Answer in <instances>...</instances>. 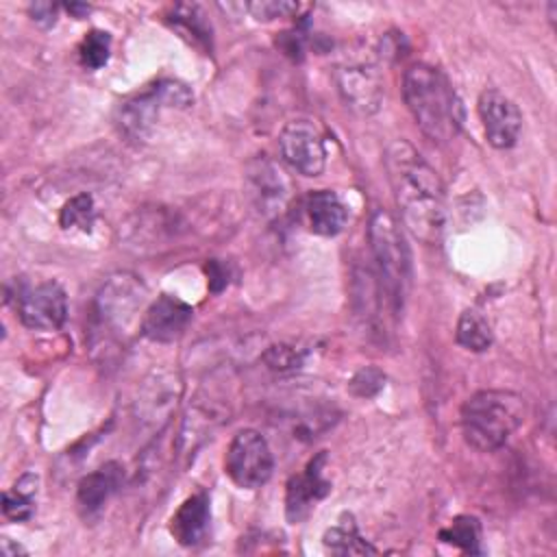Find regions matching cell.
I'll use <instances>...</instances> for the list:
<instances>
[{"instance_id":"6da1fadb","label":"cell","mask_w":557,"mask_h":557,"mask_svg":"<svg viewBox=\"0 0 557 557\" xmlns=\"http://www.w3.org/2000/svg\"><path fill=\"white\" fill-rule=\"evenodd\" d=\"M385 168L405 228L422 244H437L446 222V194L437 172L407 139L387 146Z\"/></svg>"},{"instance_id":"7a4b0ae2","label":"cell","mask_w":557,"mask_h":557,"mask_svg":"<svg viewBox=\"0 0 557 557\" xmlns=\"http://www.w3.org/2000/svg\"><path fill=\"white\" fill-rule=\"evenodd\" d=\"M403 98L429 139L448 144L461 131V100L437 67L429 63L409 65L403 74Z\"/></svg>"},{"instance_id":"3957f363","label":"cell","mask_w":557,"mask_h":557,"mask_svg":"<svg viewBox=\"0 0 557 557\" xmlns=\"http://www.w3.org/2000/svg\"><path fill=\"white\" fill-rule=\"evenodd\" d=\"M527 418V403L511 389H481L472 394L459 413L463 440L481 450L500 448Z\"/></svg>"},{"instance_id":"277c9868","label":"cell","mask_w":557,"mask_h":557,"mask_svg":"<svg viewBox=\"0 0 557 557\" xmlns=\"http://www.w3.org/2000/svg\"><path fill=\"white\" fill-rule=\"evenodd\" d=\"M370 250L376 263L381 289L394 311L403 309L411 285V255L396 218L385 209H374L368 224Z\"/></svg>"},{"instance_id":"5b68a950","label":"cell","mask_w":557,"mask_h":557,"mask_svg":"<svg viewBox=\"0 0 557 557\" xmlns=\"http://www.w3.org/2000/svg\"><path fill=\"white\" fill-rule=\"evenodd\" d=\"M274 457L265 437L255 429H242L228 442L224 472L244 490H257L272 476Z\"/></svg>"},{"instance_id":"8992f818","label":"cell","mask_w":557,"mask_h":557,"mask_svg":"<svg viewBox=\"0 0 557 557\" xmlns=\"http://www.w3.org/2000/svg\"><path fill=\"white\" fill-rule=\"evenodd\" d=\"M244 185L252 209L265 220L281 218L294 196L289 176L268 157H257L246 165Z\"/></svg>"},{"instance_id":"52a82bcc","label":"cell","mask_w":557,"mask_h":557,"mask_svg":"<svg viewBox=\"0 0 557 557\" xmlns=\"http://www.w3.org/2000/svg\"><path fill=\"white\" fill-rule=\"evenodd\" d=\"M283 161L302 176H318L326 168V148L320 128L305 117L292 120L278 135Z\"/></svg>"},{"instance_id":"ba28073f","label":"cell","mask_w":557,"mask_h":557,"mask_svg":"<svg viewBox=\"0 0 557 557\" xmlns=\"http://www.w3.org/2000/svg\"><path fill=\"white\" fill-rule=\"evenodd\" d=\"M146 302V285L128 272H117L109 276L96 298V311L102 324L113 331H126L137 318V311Z\"/></svg>"},{"instance_id":"9c48e42d","label":"cell","mask_w":557,"mask_h":557,"mask_svg":"<svg viewBox=\"0 0 557 557\" xmlns=\"http://www.w3.org/2000/svg\"><path fill=\"white\" fill-rule=\"evenodd\" d=\"M17 315L33 331H54L67 318V296L57 281L24 287L15 296Z\"/></svg>"},{"instance_id":"30bf717a","label":"cell","mask_w":557,"mask_h":557,"mask_svg":"<svg viewBox=\"0 0 557 557\" xmlns=\"http://www.w3.org/2000/svg\"><path fill=\"white\" fill-rule=\"evenodd\" d=\"M181 392H183V383L174 370H168V368L152 370L144 379L135 400V413L141 420V424L157 431L163 429L178 405Z\"/></svg>"},{"instance_id":"8fae6325","label":"cell","mask_w":557,"mask_h":557,"mask_svg":"<svg viewBox=\"0 0 557 557\" xmlns=\"http://www.w3.org/2000/svg\"><path fill=\"white\" fill-rule=\"evenodd\" d=\"M476 109L485 137L494 148L507 150L516 146L522 131V113L509 96H505L500 89L487 87L481 91Z\"/></svg>"},{"instance_id":"7c38bea8","label":"cell","mask_w":557,"mask_h":557,"mask_svg":"<svg viewBox=\"0 0 557 557\" xmlns=\"http://www.w3.org/2000/svg\"><path fill=\"white\" fill-rule=\"evenodd\" d=\"M337 89L344 102L359 115H372L383 107L385 85L376 65L357 61L339 65Z\"/></svg>"},{"instance_id":"4fadbf2b","label":"cell","mask_w":557,"mask_h":557,"mask_svg":"<svg viewBox=\"0 0 557 557\" xmlns=\"http://www.w3.org/2000/svg\"><path fill=\"white\" fill-rule=\"evenodd\" d=\"M326 453H318L300 474H294L285 485V516L292 524L302 522L313 503L331 492V483L324 476Z\"/></svg>"},{"instance_id":"5bb4252c","label":"cell","mask_w":557,"mask_h":557,"mask_svg":"<svg viewBox=\"0 0 557 557\" xmlns=\"http://www.w3.org/2000/svg\"><path fill=\"white\" fill-rule=\"evenodd\" d=\"M191 318H194L191 305H187L176 296L161 294L146 307L139 329H141V335L148 337L150 342L168 344L178 339L185 333Z\"/></svg>"},{"instance_id":"9a60e30c","label":"cell","mask_w":557,"mask_h":557,"mask_svg":"<svg viewBox=\"0 0 557 557\" xmlns=\"http://www.w3.org/2000/svg\"><path fill=\"white\" fill-rule=\"evenodd\" d=\"M211 522L209 496L205 492L187 496L170 518V533L181 546H196L205 540Z\"/></svg>"},{"instance_id":"2e32d148","label":"cell","mask_w":557,"mask_h":557,"mask_svg":"<svg viewBox=\"0 0 557 557\" xmlns=\"http://www.w3.org/2000/svg\"><path fill=\"white\" fill-rule=\"evenodd\" d=\"M305 213L309 228L322 237H335L348 222V209L342 198L331 189L311 191L305 200Z\"/></svg>"},{"instance_id":"e0dca14e","label":"cell","mask_w":557,"mask_h":557,"mask_svg":"<svg viewBox=\"0 0 557 557\" xmlns=\"http://www.w3.org/2000/svg\"><path fill=\"white\" fill-rule=\"evenodd\" d=\"M163 107V100L157 91V87H150L144 94H137L135 98L126 100L120 107V131L131 139V141H144L150 137L152 126L157 122L159 109Z\"/></svg>"},{"instance_id":"ac0fdd59","label":"cell","mask_w":557,"mask_h":557,"mask_svg":"<svg viewBox=\"0 0 557 557\" xmlns=\"http://www.w3.org/2000/svg\"><path fill=\"white\" fill-rule=\"evenodd\" d=\"M122 466L115 461H107L104 466L96 468L94 472L85 474L76 485V505L85 516L98 513L100 507L109 500V496L122 483Z\"/></svg>"},{"instance_id":"d6986e66","label":"cell","mask_w":557,"mask_h":557,"mask_svg":"<svg viewBox=\"0 0 557 557\" xmlns=\"http://www.w3.org/2000/svg\"><path fill=\"white\" fill-rule=\"evenodd\" d=\"M324 546L335 555H372L376 548L368 544L352 522L350 516H342L339 522L324 531Z\"/></svg>"},{"instance_id":"ffe728a7","label":"cell","mask_w":557,"mask_h":557,"mask_svg":"<svg viewBox=\"0 0 557 557\" xmlns=\"http://www.w3.org/2000/svg\"><path fill=\"white\" fill-rule=\"evenodd\" d=\"M455 339L459 346H463L466 350L472 352H483L492 346V326L487 322V318L476 311V309H466L459 320H457V329H455Z\"/></svg>"},{"instance_id":"44dd1931","label":"cell","mask_w":557,"mask_h":557,"mask_svg":"<svg viewBox=\"0 0 557 557\" xmlns=\"http://www.w3.org/2000/svg\"><path fill=\"white\" fill-rule=\"evenodd\" d=\"M35 492H37V476L28 472L13 485V490H7L2 494V513L13 522L28 520L35 511V503H33Z\"/></svg>"},{"instance_id":"7402d4cb","label":"cell","mask_w":557,"mask_h":557,"mask_svg":"<svg viewBox=\"0 0 557 557\" xmlns=\"http://www.w3.org/2000/svg\"><path fill=\"white\" fill-rule=\"evenodd\" d=\"M440 540L461 548L463 553H481V522L474 516H457L448 527L440 529Z\"/></svg>"},{"instance_id":"603a6c76","label":"cell","mask_w":557,"mask_h":557,"mask_svg":"<svg viewBox=\"0 0 557 557\" xmlns=\"http://www.w3.org/2000/svg\"><path fill=\"white\" fill-rule=\"evenodd\" d=\"M172 26L196 46H207L211 41V26L207 24L200 7L196 4H178L174 7V13L170 17Z\"/></svg>"},{"instance_id":"cb8c5ba5","label":"cell","mask_w":557,"mask_h":557,"mask_svg":"<svg viewBox=\"0 0 557 557\" xmlns=\"http://www.w3.org/2000/svg\"><path fill=\"white\" fill-rule=\"evenodd\" d=\"M96 222V205L89 194H76L72 196L59 213V224L61 228H78L83 233H89Z\"/></svg>"},{"instance_id":"d4e9b609","label":"cell","mask_w":557,"mask_h":557,"mask_svg":"<svg viewBox=\"0 0 557 557\" xmlns=\"http://www.w3.org/2000/svg\"><path fill=\"white\" fill-rule=\"evenodd\" d=\"M111 54V35L107 30H89L78 44V61L85 70H100Z\"/></svg>"},{"instance_id":"484cf974","label":"cell","mask_w":557,"mask_h":557,"mask_svg":"<svg viewBox=\"0 0 557 557\" xmlns=\"http://www.w3.org/2000/svg\"><path fill=\"white\" fill-rule=\"evenodd\" d=\"M246 9L252 13L259 22H270L276 17H292L300 11L298 2H285V0H261V2H248Z\"/></svg>"},{"instance_id":"4316f807","label":"cell","mask_w":557,"mask_h":557,"mask_svg":"<svg viewBox=\"0 0 557 557\" xmlns=\"http://www.w3.org/2000/svg\"><path fill=\"white\" fill-rule=\"evenodd\" d=\"M385 385V374L381 370H376L374 366H368L363 370H359L352 381H350V392L359 398H370L374 396L381 387Z\"/></svg>"},{"instance_id":"83f0119b","label":"cell","mask_w":557,"mask_h":557,"mask_svg":"<svg viewBox=\"0 0 557 557\" xmlns=\"http://www.w3.org/2000/svg\"><path fill=\"white\" fill-rule=\"evenodd\" d=\"M265 363L270 370H278V372H287V370H296L302 363V352L294 346H272L265 355H263Z\"/></svg>"},{"instance_id":"f1b7e54d","label":"cell","mask_w":557,"mask_h":557,"mask_svg":"<svg viewBox=\"0 0 557 557\" xmlns=\"http://www.w3.org/2000/svg\"><path fill=\"white\" fill-rule=\"evenodd\" d=\"M57 4H50V2H35L30 4V15L37 24L41 26H52L57 22Z\"/></svg>"},{"instance_id":"f546056e","label":"cell","mask_w":557,"mask_h":557,"mask_svg":"<svg viewBox=\"0 0 557 557\" xmlns=\"http://www.w3.org/2000/svg\"><path fill=\"white\" fill-rule=\"evenodd\" d=\"M65 9H67L74 17H83V15H87V13H89V4H76V2H70V4H65Z\"/></svg>"},{"instance_id":"4dcf8cb0","label":"cell","mask_w":557,"mask_h":557,"mask_svg":"<svg viewBox=\"0 0 557 557\" xmlns=\"http://www.w3.org/2000/svg\"><path fill=\"white\" fill-rule=\"evenodd\" d=\"M2 553L4 555H17V553H26L22 546H15V544H11V540H2Z\"/></svg>"}]
</instances>
